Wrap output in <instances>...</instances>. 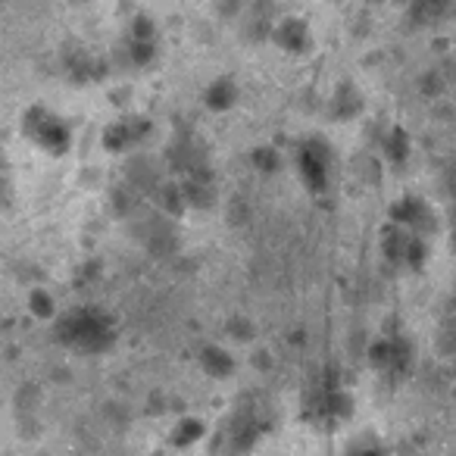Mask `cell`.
Instances as JSON below:
<instances>
[{"label": "cell", "instance_id": "5bb4252c", "mask_svg": "<svg viewBox=\"0 0 456 456\" xmlns=\"http://www.w3.org/2000/svg\"><path fill=\"white\" fill-rule=\"evenodd\" d=\"M450 238H453V244H456V203L450 207Z\"/></svg>", "mask_w": 456, "mask_h": 456}, {"label": "cell", "instance_id": "8fae6325", "mask_svg": "<svg viewBox=\"0 0 456 456\" xmlns=\"http://www.w3.org/2000/svg\"><path fill=\"white\" fill-rule=\"evenodd\" d=\"M235 97H238V91H235V85H232V78H219V82L209 85L207 107L209 110H228L232 103H235Z\"/></svg>", "mask_w": 456, "mask_h": 456}, {"label": "cell", "instance_id": "6da1fadb", "mask_svg": "<svg viewBox=\"0 0 456 456\" xmlns=\"http://www.w3.org/2000/svg\"><path fill=\"white\" fill-rule=\"evenodd\" d=\"M57 341L76 354L101 356L113 350L116 344V322L97 306H78V310L60 316Z\"/></svg>", "mask_w": 456, "mask_h": 456}, {"label": "cell", "instance_id": "4fadbf2b", "mask_svg": "<svg viewBox=\"0 0 456 456\" xmlns=\"http://www.w3.org/2000/svg\"><path fill=\"white\" fill-rule=\"evenodd\" d=\"M447 182H444V188H447V194H453L456 197V163L453 166H447Z\"/></svg>", "mask_w": 456, "mask_h": 456}, {"label": "cell", "instance_id": "3957f363", "mask_svg": "<svg viewBox=\"0 0 456 456\" xmlns=\"http://www.w3.org/2000/svg\"><path fill=\"white\" fill-rule=\"evenodd\" d=\"M297 172L306 191L325 194L331 188V182H335V153H331V147L319 138L304 141L297 147Z\"/></svg>", "mask_w": 456, "mask_h": 456}, {"label": "cell", "instance_id": "7a4b0ae2", "mask_svg": "<svg viewBox=\"0 0 456 456\" xmlns=\"http://www.w3.org/2000/svg\"><path fill=\"white\" fill-rule=\"evenodd\" d=\"M22 134L32 141L38 151L51 153V157H66L72 147V132L53 110L45 103H35L22 113Z\"/></svg>", "mask_w": 456, "mask_h": 456}, {"label": "cell", "instance_id": "7c38bea8", "mask_svg": "<svg viewBox=\"0 0 456 456\" xmlns=\"http://www.w3.org/2000/svg\"><path fill=\"white\" fill-rule=\"evenodd\" d=\"M32 304H35V313H38V316H47V313H53V297H47V294H35Z\"/></svg>", "mask_w": 456, "mask_h": 456}, {"label": "cell", "instance_id": "8992f818", "mask_svg": "<svg viewBox=\"0 0 456 456\" xmlns=\"http://www.w3.org/2000/svg\"><path fill=\"white\" fill-rule=\"evenodd\" d=\"M391 222L412 228V232H419V235H428V232H435V216H431L428 203L419 200V197H400V200L394 203V209H391Z\"/></svg>", "mask_w": 456, "mask_h": 456}, {"label": "cell", "instance_id": "277c9868", "mask_svg": "<svg viewBox=\"0 0 456 456\" xmlns=\"http://www.w3.org/2000/svg\"><path fill=\"white\" fill-rule=\"evenodd\" d=\"M385 254L400 269H422L425 260H428V244H425V235L391 222L385 232Z\"/></svg>", "mask_w": 456, "mask_h": 456}, {"label": "cell", "instance_id": "ba28073f", "mask_svg": "<svg viewBox=\"0 0 456 456\" xmlns=\"http://www.w3.org/2000/svg\"><path fill=\"white\" fill-rule=\"evenodd\" d=\"M126 53L134 66H147L157 53V35H153V22L147 16H138L128 28Z\"/></svg>", "mask_w": 456, "mask_h": 456}, {"label": "cell", "instance_id": "9c48e42d", "mask_svg": "<svg viewBox=\"0 0 456 456\" xmlns=\"http://www.w3.org/2000/svg\"><path fill=\"white\" fill-rule=\"evenodd\" d=\"M273 41L279 47H285V51H291V53L306 51V45H310V32H306V22H300V20L279 22V26H273Z\"/></svg>", "mask_w": 456, "mask_h": 456}, {"label": "cell", "instance_id": "30bf717a", "mask_svg": "<svg viewBox=\"0 0 456 456\" xmlns=\"http://www.w3.org/2000/svg\"><path fill=\"white\" fill-rule=\"evenodd\" d=\"M453 10V0H410V16L419 26H435Z\"/></svg>", "mask_w": 456, "mask_h": 456}, {"label": "cell", "instance_id": "5b68a950", "mask_svg": "<svg viewBox=\"0 0 456 456\" xmlns=\"http://www.w3.org/2000/svg\"><path fill=\"white\" fill-rule=\"evenodd\" d=\"M369 362L372 369H379L381 375H391V379H403L412 366V347L406 338H379L369 350Z\"/></svg>", "mask_w": 456, "mask_h": 456}, {"label": "cell", "instance_id": "52a82bcc", "mask_svg": "<svg viewBox=\"0 0 456 456\" xmlns=\"http://www.w3.org/2000/svg\"><path fill=\"white\" fill-rule=\"evenodd\" d=\"M151 128L153 126L147 119H134L132 116V119H122V122H116V126H110L107 134H103V144H107V151H113V153H128L147 138Z\"/></svg>", "mask_w": 456, "mask_h": 456}, {"label": "cell", "instance_id": "9a60e30c", "mask_svg": "<svg viewBox=\"0 0 456 456\" xmlns=\"http://www.w3.org/2000/svg\"><path fill=\"white\" fill-rule=\"evenodd\" d=\"M375 4H385V0H375Z\"/></svg>", "mask_w": 456, "mask_h": 456}]
</instances>
